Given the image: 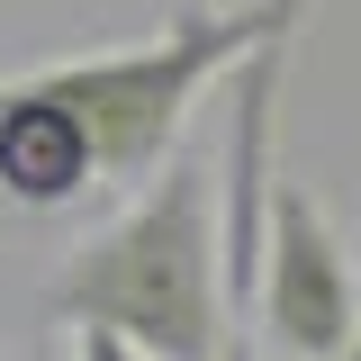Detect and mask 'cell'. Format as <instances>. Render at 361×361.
<instances>
[{
    "label": "cell",
    "instance_id": "obj_1",
    "mask_svg": "<svg viewBox=\"0 0 361 361\" xmlns=\"http://www.w3.org/2000/svg\"><path fill=\"white\" fill-rule=\"evenodd\" d=\"M45 307L63 325H99L145 361H226L244 334L235 271H226V180L208 154H172L127 190V208L45 280Z\"/></svg>",
    "mask_w": 361,
    "mask_h": 361
},
{
    "label": "cell",
    "instance_id": "obj_2",
    "mask_svg": "<svg viewBox=\"0 0 361 361\" xmlns=\"http://www.w3.org/2000/svg\"><path fill=\"white\" fill-rule=\"evenodd\" d=\"M298 18H307V0H199V9H172L135 45L63 54V63H37V73H9V82L82 135L99 190H145L180 154L199 99L217 82H235L262 45L298 37Z\"/></svg>",
    "mask_w": 361,
    "mask_h": 361
},
{
    "label": "cell",
    "instance_id": "obj_3",
    "mask_svg": "<svg viewBox=\"0 0 361 361\" xmlns=\"http://www.w3.org/2000/svg\"><path fill=\"white\" fill-rule=\"evenodd\" d=\"M253 343L271 361H334L361 334V280L334 217L289 180V163L271 172V217H262V271H253Z\"/></svg>",
    "mask_w": 361,
    "mask_h": 361
},
{
    "label": "cell",
    "instance_id": "obj_4",
    "mask_svg": "<svg viewBox=\"0 0 361 361\" xmlns=\"http://www.w3.org/2000/svg\"><path fill=\"white\" fill-rule=\"evenodd\" d=\"M73 361H145V353L118 343V334H99V325H73Z\"/></svg>",
    "mask_w": 361,
    "mask_h": 361
},
{
    "label": "cell",
    "instance_id": "obj_5",
    "mask_svg": "<svg viewBox=\"0 0 361 361\" xmlns=\"http://www.w3.org/2000/svg\"><path fill=\"white\" fill-rule=\"evenodd\" d=\"M226 361H271V353H262V343H253V325H244V334L226 343Z\"/></svg>",
    "mask_w": 361,
    "mask_h": 361
},
{
    "label": "cell",
    "instance_id": "obj_6",
    "mask_svg": "<svg viewBox=\"0 0 361 361\" xmlns=\"http://www.w3.org/2000/svg\"><path fill=\"white\" fill-rule=\"evenodd\" d=\"M0 361H54V343H9Z\"/></svg>",
    "mask_w": 361,
    "mask_h": 361
},
{
    "label": "cell",
    "instance_id": "obj_7",
    "mask_svg": "<svg viewBox=\"0 0 361 361\" xmlns=\"http://www.w3.org/2000/svg\"><path fill=\"white\" fill-rule=\"evenodd\" d=\"M334 361H361V334H353V343H343V353H334Z\"/></svg>",
    "mask_w": 361,
    "mask_h": 361
}]
</instances>
